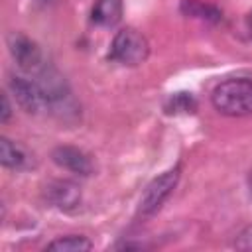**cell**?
<instances>
[{"label":"cell","instance_id":"1","mask_svg":"<svg viewBox=\"0 0 252 252\" xmlns=\"http://www.w3.org/2000/svg\"><path fill=\"white\" fill-rule=\"evenodd\" d=\"M213 106L224 116L252 114V79L230 77L220 81L211 93Z\"/></svg>","mask_w":252,"mask_h":252},{"label":"cell","instance_id":"2","mask_svg":"<svg viewBox=\"0 0 252 252\" xmlns=\"http://www.w3.org/2000/svg\"><path fill=\"white\" fill-rule=\"evenodd\" d=\"M148 55H150V43L146 35L136 28H122L120 32H116L108 51L110 61L126 67H136L144 63Z\"/></svg>","mask_w":252,"mask_h":252},{"label":"cell","instance_id":"3","mask_svg":"<svg viewBox=\"0 0 252 252\" xmlns=\"http://www.w3.org/2000/svg\"><path fill=\"white\" fill-rule=\"evenodd\" d=\"M179 175H181V167H179V163H177V165H173L171 169H167V171L159 173L158 177H154V179L146 185V189H144V193H142V197H140L136 215H138L140 219H150V217H154V215L163 207V203L169 199V195L173 193V189L177 187Z\"/></svg>","mask_w":252,"mask_h":252},{"label":"cell","instance_id":"4","mask_svg":"<svg viewBox=\"0 0 252 252\" xmlns=\"http://www.w3.org/2000/svg\"><path fill=\"white\" fill-rule=\"evenodd\" d=\"M6 43H8V51H10L12 59L16 61V65L24 73L39 75L47 67V61H45V55H43L41 47L32 37H28L26 33L12 32V33H8Z\"/></svg>","mask_w":252,"mask_h":252},{"label":"cell","instance_id":"5","mask_svg":"<svg viewBox=\"0 0 252 252\" xmlns=\"http://www.w3.org/2000/svg\"><path fill=\"white\" fill-rule=\"evenodd\" d=\"M8 89L16 100V104L26 110L28 114H39L43 110H49L47 104V96L45 91L41 89V85L30 77H22V75H12L8 79Z\"/></svg>","mask_w":252,"mask_h":252},{"label":"cell","instance_id":"6","mask_svg":"<svg viewBox=\"0 0 252 252\" xmlns=\"http://www.w3.org/2000/svg\"><path fill=\"white\" fill-rule=\"evenodd\" d=\"M43 193H45V199L51 207L65 211V213L77 211L81 205V199H83L81 187L69 179H55V181L47 183Z\"/></svg>","mask_w":252,"mask_h":252},{"label":"cell","instance_id":"7","mask_svg":"<svg viewBox=\"0 0 252 252\" xmlns=\"http://www.w3.org/2000/svg\"><path fill=\"white\" fill-rule=\"evenodd\" d=\"M51 159L59 167H63V169H67L71 173H77V175H83V177L93 173V161H91V158L83 150H79V148H73V146H57L51 152Z\"/></svg>","mask_w":252,"mask_h":252},{"label":"cell","instance_id":"8","mask_svg":"<svg viewBox=\"0 0 252 252\" xmlns=\"http://www.w3.org/2000/svg\"><path fill=\"white\" fill-rule=\"evenodd\" d=\"M0 161L6 169H14V171H28L35 167L33 156L24 146H20L18 142H12L6 136L0 138Z\"/></svg>","mask_w":252,"mask_h":252},{"label":"cell","instance_id":"9","mask_svg":"<svg viewBox=\"0 0 252 252\" xmlns=\"http://www.w3.org/2000/svg\"><path fill=\"white\" fill-rule=\"evenodd\" d=\"M93 24L100 28H112L122 20V0H96L91 10Z\"/></svg>","mask_w":252,"mask_h":252},{"label":"cell","instance_id":"10","mask_svg":"<svg viewBox=\"0 0 252 252\" xmlns=\"http://www.w3.org/2000/svg\"><path fill=\"white\" fill-rule=\"evenodd\" d=\"M181 14L189 16V18H197V20H205V22H222V12L209 4V2H203V0H181V6H179Z\"/></svg>","mask_w":252,"mask_h":252},{"label":"cell","instance_id":"11","mask_svg":"<svg viewBox=\"0 0 252 252\" xmlns=\"http://www.w3.org/2000/svg\"><path fill=\"white\" fill-rule=\"evenodd\" d=\"M91 248H93V242L81 234H67L51 240L45 246V250H55V252H87Z\"/></svg>","mask_w":252,"mask_h":252},{"label":"cell","instance_id":"12","mask_svg":"<svg viewBox=\"0 0 252 252\" xmlns=\"http://www.w3.org/2000/svg\"><path fill=\"white\" fill-rule=\"evenodd\" d=\"M165 114H193L197 110V100L191 93H173L165 104Z\"/></svg>","mask_w":252,"mask_h":252},{"label":"cell","instance_id":"13","mask_svg":"<svg viewBox=\"0 0 252 252\" xmlns=\"http://www.w3.org/2000/svg\"><path fill=\"white\" fill-rule=\"evenodd\" d=\"M234 248L238 250H252V224L242 228L234 238Z\"/></svg>","mask_w":252,"mask_h":252},{"label":"cell","instance_id":"14","mask_svg":"<svg viewBox=\"0 0 252 252\" xmlns=\"http://www.w3.org/2000/svg\"><path fill=\"white\" fill-rule=\"evenodd\" d=\"M2 110H0V122H8L10 116H12V104H10V98H8V93H2Z\"/></svg>","mask_w":252,"mask_h":252},{"label":"cell","instance_id":"15","mask_svg":"<svg viewBox=\"0 0 252 252\" xmlns=\"http://www.w3.org/2000/svg\"><path fill=\"white\" fill-rule=\"evenodd\" d=\"M246 30H248V33L252 35V10H250L248 16H246Z\"/></svg>","mask_w":252,"mask_h":252},{"label":"cell","instance_id":"16","mask_svg":"<svg viewBox=\"0 0 252 252\" xmlns=\"http://www.w3.org/2000/svg\"><path fill=\"white\" fill-rule=\"evenodd\" d=\"M248 191H250V197H252V169H250V175H248Z\"/></svg>","mask_w":252,"mask_h":252},{"label":"cell","instance_id":"17","mask_svg":"<svg viewBox=\"0 0 252 252\" xmlns=\"http://www.w3.org/2000/svg\"><path fill=\"white\" fill-rule=\"evenodd\" d=\"M39 2H43V4H47V2H51V0H39Z\"/></svg>","mask_w":252,"mask_h":252}]
</instances>
